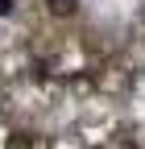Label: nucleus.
I'll return each instance as SVG.
<instances>
[{
    "instance_id": "2",
    "label": "nucleus",
    "mask_w": 145,
    "mask_h": 149,
    "mask_svg": "<svg viewBox=\"0 0 145 149\" xmlns=\"http://www.w3.org/2000/svg\"><path fill=\"white\" fill-rule=\"evenodd\" d=\"M13 13V0H0V17H8Z\"/></svg>"
},
{
    "instance_id": "1",
    "label": "nucleus",
    "mask_w": 145,
    "mask_h": 149,
    "mask_svg": "<svg viewBox=\"0 0 145 149\" xmlns=\"http://www.w3.org/2000/svg\"><path fill=\"white\" fill-rule=\"evenodd\" d=\"M46 13L58 17V21H70V17L79 13V0H46Z\"/></svg>"
}]
</instances>
